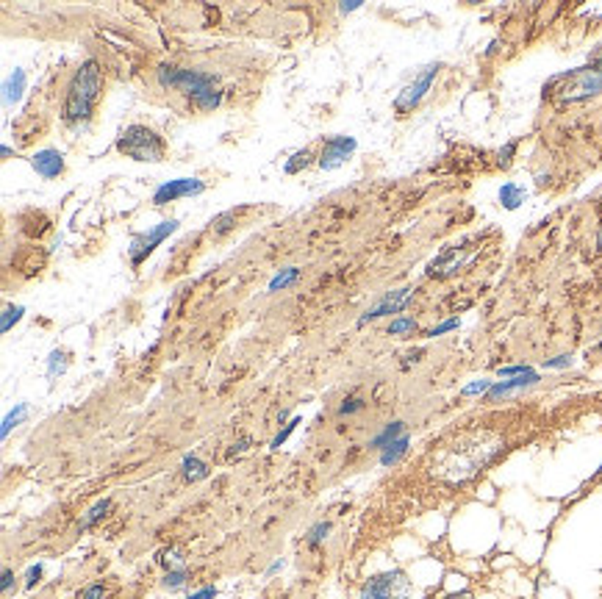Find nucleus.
Returning <instances> with one entry per match:
<instances>
[{"label":"nucleus","instance_id":"1","mask_svg":"<svg viewBox=\"0 0 602 599\" xmlns=\"http://www.w3.org/2000/svg\"><path fill=\"white\" fill-rule=\"evenodd\" d=\"M506 450L503 433L491 428H466L450 436L439 450L430 455V474L442 483L461 485L477 477L499 452Z\"/></svg>","mask_w":602,"mask_h":599},{"label":"nucleus","instance_id":"2","mask_svg":"<svg viewBox=\"0 0 602 599\" xmlns=\"http://www.w3.org/2000/svg\"><path fill=\"white\" fill-rule=\"evenodd\" d=\"M156 81L161 89L180 94L197 112H211L222 103V92H220L214 75H209L203 70H183L175 64H158Z\"/></svg>","mask_w":602,"mask_h":599},{"label":"nucleus","instance_id":"3","mask_svg":"<svg viewBox=\"0 0 602 599\" xmlns=\"http://www.w3.org/2000/svg\"><path fill=\"white\" fill-rule=\"evenodd\" d=\"M100 92H103V75H100V64H97L94 59H89V61H83V64L75 70V75H72V81H70V86H67L64 112H61V114H64V123H67V125H78V123L89 120V114H92V109H94V103H97Z\"/></svg>","mask_w":602,"mask_h":599},{"label":"nucleus","instance_id":"4","mask_svg":"<svg viewBox=\"0 0 602 599\" xmlns=\"http://www.w3.org/2000/svg\"><path fill=\"white\" fill-rule=\"evenodd\" d=\"M544 94L558 103H580L594 94H602V70L596 64H585L569 72H561L544 83Z\"/></svg>","mask_w":602,"mask_h":599},{"label":"nucleus","instance_id":"5","mask_svg":"<svg viewBox=\"0 0 602 599\" xmlns=\"http://www.w3.org/2000/svg\"><path fill=\"white\" fill-rule=\"evenodd\" d=\"M117 150L134 161H161L164 158V139L150 131L147 125H128L120 139H117Z\"/></svg>","mask_w":602,"mask_h":599},{"label":"nucleus","instance_id":"6","mask_svg":"<svg viewBox=\"0 0 602 599\" xmlns=\"http://www.w3.org/2000/svg\"><path fill=\"white\" fill-rule=\"evenodd\" d=\"M408 593H411V580L406 577V571L397 569L366 580L361 588V599H408Z\"/></svg>","mask_w":602,"mask_h":599},{"label":"nucleus","instance_id":"7","mask_svg":"<svg viewBox=\"0 0 602 599\" xmlns=\"http://www.w3.org/2000/svg\"><path fill=\"white\" fill-rule=\"evenodd\" d=\"M436 75H439V64H428L403 92H399L397 97H394V112L397 114H408V112H414L417 106H419V100L428 94V89L433 86V81H436Z\"/></svg>","mask_w":602,"mask_h":599},{"label":"nucleus","instance_id":"8","mask_svg":"<svg viewBox=\"0 0 602 599\" xmlns=\"http://www.w3.org/2000/svg\"><path fill=\"white\" fill-rule=\"evenodd\" d=\"M178 231V220H164L161 225H156L153 231H147V233H136L134 236V242H131V247H128V253H131V264L134 266H139V264H145V258L169 236V233H175Z\"/></svg>","mask_w":602,"mask_h":599},{"label":"nucleus","instance_id":"9","mask_svg":"<svg viewBox=\"0 0 602 599\" xmlns=\"http://www.w3.org/2000/svg\"><path fill=\"white\" fill-rule=\"evenodd\" d=\"M206 191V183L197 180V178H178V180H167L156 189L153 194V203L156 206H164V203H175L178 197H191V194H203Z\"/></svg>","mask_w":602,"mask_h":599},{"label":"nucleus","instance_id":"10","mask_svg":"<svg viewBox=\"0 0 602 599\" xmlns=\"http://www.w3.org/2000/svg\"><path fill=\"white\" fill-rule=\"evenodd\" d=\"M355 150V139L353 136H328L320 153V167L322 169H336L342 167Z\"/></svg>","mask_w":602,"mask_h":599},{"label":"nucleus","instance_id":"11","mask_svg":"<svg viewBox=\"0 0 602 599\" xmlns=\"http://www.w3.org/2000/svg\"><path fill=\"white\" fill-rule=\"evenodd\" d=\"M411 303V288H397V291H388L377 306H372L361 319H358V325H366V322H375V319H380V317H386V314H399L406 306Z\"/></svg>","mask_w":602,"mask_h":599},{"label":"nucleus","instance_id":"12","mask_svg":"<svg viewBox=\"0 0 602 599\" xmlns=\"http://www.w3.org/2000/svg\"><path fill=\"white\" fill-rule=\"evenodd\" d=\"M539 383V372H525V375H517V377H508V380H499V383H494L491 388H488V399H499V397H508V394H514V391H522V388H530V386H536Z\"/></svg>","mask_w":602,"mask_h":599},{"label":"nucleus","instance_id":"13","mask_svg":"<svg viewBox=\"0 0 602 599\" xmlns=\"http://www.w3.org/2000/svg\"><path fill=\"white\" fill-rule=\"evenodd\" d=\"M31 167L37 169V175L42 178H59L64 172V156L59 150H39L31 156Z\"/></svg>","mask_w":602,"mask_h":599},{"label":"nucleus","instance_id":"14","mask_svg":"<svg viewBox=\"0 0 602 599\" xmlns=\"http://www.w3.org/2000/svg\"><path fill=\"white\" fill-rule=\"evenodd\" d=\"M464 258H466V253H464V247H450V250H444L433 264H430V275H439V277H447V275H453L461 264H464Z\"/></svg>","mask_w":602,"mask_h":599},{"label":"nucleus","instance_id":"15","mask_svg":"<svg viewBox=\"0 0 602 599\" xmlns=\"http://www.w3.org/2000/svg\"><path fill=\"white\" fill-rule=\"evenodd\" d=\"M408 447H411V439H408V436H399V439L391 441L386 450H380V463H383V466H394V463H399V461L406 458Z\"/></svg>","mask_w":602,"mask_h":599},{"label":"nucleus","instance_id":"16","mask_svg":"<svg viewBox=\"0 0 602 599\" xmlns=\"http://www.w3.org/2000/svg\"><path fill=\"white\" fill-rule=\"evenodd\" d=\"M399 436H406V422L397 419V422H388V425L369 441V447H372V450H386V447H388L391 441H397Z\"/></svg>","mask_w":602,"mask_h":599},{"label":"nucleus","instance_id":"17","mask_svg":"<svg viewBox=\"0 0 602 599\" xmlns=\"http://www.w3.org/2000/svg\"><path fill=\"white\" fill-rule=\"evenodd\" d=\"M180 472H183V480H189V483H197V480L209 477V466L200 461L197 455H186L183 463H180Z\"/></svg>","mask_w":602,"mask_h":599},{"label":"nucleus","instance_id":"18","mask_svg":"<svg viewBox=\"0 0 602 599\" xmlns=\"http://www.w3.org/2000/svg\"><path fill=\"white\" fill-rule=\"evenodd\" d=\"M23 89H25V72H23V70H14V72L6 78L3 100H6V103H17V100L23 97Z\"/></svg>","mask_w":602,"mask_h":599},{"label":"nucleus","instance_id":"19","mask_svg":"<svg viewBox=\"0 0 602 599\" xmlns=\"http://www.w3.org/2000/svg\"><path fill=\"white\" fill-rule=\"evenodd\" d=\"M112 511V499H100V503H94L89 511H86V516L78 522V530H89V527H94L100 519H103L106 514Z\"/></svg>","mask_w":602,"mask_h":599},{"label":"nucleus","instance_id":"20","mask_svg":"<svg viewBox=\"0 0 602 599\" xmlns=\"http://www.w3.org/2000/svg\"><path fill=\"white\" fill-rule=\"evenodd\" d=\"M499 203H503L506 209H519L525 203V189L519 183H506L503 189H499Z\"/></svg>","mask_w":602,"mask_h":599},{"label":"nucleus","instance_id":"21","mask_svg":"<svg viewBox=\"0 0 602 599\" xmlns=\"http://www.w3.org/2000/svg\"><path fill=\"white\" fill-rule=\"evenodd\" d=\"M25 417H28V406H25V403H20L14 411H9V414H6V419H3V428H0V436L6 439V436L12 433V428H17V425H20Z\"/></svg>","mask_w":602,"mask_h":599},{"label":"nucleus","instance_id":"22","mask_svg":"<svg viewBox=\"0 0 602 599\" xmlns=\"http://www.w3.org/2000/svg\"><path fill=\"white\" fill-rule=\"evenodd\" d=\"M300 277V269L297 266H289V269H283V272H278L272 280H269V291H278V288H286L289 283H294Z\"/></svg>","mask_w":602,"mask_h":599},{"label":"nucleus","instance_id":"23","mask_svg":"<svg viewBox=\"0 0 602 599\" xmlns=\"http://www.w3.org/2000/svg\"><path fill=\"white\" fill-rule=\"evenodd\" d=\"M23 314H25L23 306H6V308H3V319H0V330L9 333L12 325H17V322L23 319Z\"/></svg>","mask_w":602,"mask_h":599},{"label":"nucleus","instance_id":"24","mask_svg":"<svg viewBox=\"0 0 602 599\" xmlns=\"http://www.w3.org/2000/svg\"><path fill=\"white\" fill-rule=\"evenodd\" d=\"M67 369V353L64 350H53L48 358V377H56Z\"/></svg>","mask_w":602,"mask_h":599},{"label":"nucleus","instance_id":"25","mask_svg":"<svg viewBox=\"0 0 602 599\" xmlns=\"http://www.w3.org/2000/svg\"><path fill=\"white\" fill-rule=\"evenodd\" d=\"M419 325H417V319H411V317H399V319H394L391 325H388V333L391 336H406V333H414Z\"/></svg>","mask_w":602,"mask_h":599},{"label":"nucleus","instance_id":"26","mask_svg":"<svg viewBox=\"0 0 602 599\" xmlns=\"http://www.w3.org/2000/svg\"><path fill=\"white\" fill-rule=\"evenodd\" d=\"M309 164H311V150H300V153L291 156V161H286V172L294 175V172H300V169H306Z\"/></svg>","mask_w":602,"mask_h":599},{"label":"nucleus","instance_id":"27","mask_svg":"<svg viewBox=\"0 0 602 599\" xmlns=\"http://www.w3.org/2000/svg\"><path fill=\"white\" fill-rule=\"evenodd\" d=\"M233 225H236V211H225V214H220V217L211 222V231H214L217 236H222V233H228Z\"/></svg>","mask_w":602,"mask_h":599},{"label":"nucleus","instance_id":"28","mask_svg":"<svg viewBox=\"0 0 602 599\" xmlns=\"http://www.w3.org/2000/svg\"><path fill=\"white\" fill-rule=\"evenodd\" d=\"M328 533H331V525H328V522H317V525L309 530V536H306L309 547H320V544L328 538Z\"/></svg>","mask_w":602,"mask_h":599},{"label":"nucleus","instance_id":"29","mask_svg":"<svg viewBox=\"0 0 602 599\" xmlns=\"http://www.w3.org/2000/svg\"><path fill=\"white\" fill-rule=\"evenodd\" d=\"M183 582H186V569H169L164 574V585L167 588H180Z\"/></svg>","mask_w":602,"mask_h":599},{"label":"nucleus","instance_id":"30","mask_svg":"<svg viewBox=\"0 0 602 599\" xmlns=\"http://www.w3.org/2000/svg\"><path fill=\"white\" fill-rule=\"evenodd\" d=\"M297 425H300V419H291V422H289V425H286V428H283V430H280V433L272 439V450H280V444H283V441H286V439L294 433V428H297Z\"/></svg>","mask_w":602,"mask_h":599},{"label":"nucleus","instance_id":"31","mask_svg":"<svg viewBox=\"0 0 602 599\" xmlns=\"http://www.w3.org/2000/svg\"><path fill=\"white\" fill-rule=\"evenodd\" d=\"M364 408V399L361 397H350V399H344V406L339 408V414L342 417H350V414H355V411H361Z\"/></svg>","mask_w":602,"mask_h":599},{"label":"nucleus","instance_id":"32","mask_svg":"<svg viewBox=\"0 0 602 599\" xmlns=\"http://www.w3.org/2000/svg\"><path fill=\"white\" fill-rule=\"evenodd\" d=\"M491 386H494V383H488V380H477V383H469V386L464 388V394H466V397H472V394H488Z\"/></svg>","mask_w":602,"mask_h":599},{"label":"nucleus","instance_id":"33","mask_svg":"<svg viewBox=\"0 0 602 599\" xmlns=\"http://www.w3.org/2000/svg\"><path fill=\"white\" fill-rule=\"evenodd\" d=\"M514 153H517V142H511V145H506L503 150H499V153H497V156H499V158H497V161H499V167H508Z\"/></svg>","mask_w":602,"mask_h":599},{"label":"nucleus","instance_id":"34","mask_svg":"<svg viewBox=\"0 0 602 599\" xmlns=\"http://www.w3.org/2000/svg\"><path fill=\"white\" fill-rule=\"evenodd\" d=\"M458 325H461L458 319H447V322H442L439 328H433V330H428V336H430V339H436V336H442V333H447V330H455Z\"/></svg>","mask_w":602,"mask_h":599},{"label":"nucleus","instance_id":"35","mask_svg":"<svg viewBox=\"0 0 602 599\" xmlns=\"http://www.w3.org/2000/svg\"><path fill=\"white\" fill-rule=\"evenodd\" d=\"M572 364V355H558V358H550V361H544V366L547 369H566Z\"/></svg>","mask_w":602,"mask_h":599},{"label":"nucleus","instance_id":"36","mask_svg":"<svg viewBox=\"0 0 602 599\" xmlns=\"http://www.w3.org/2000/svg\"><path fill=\"white\" fill-rule=\"evenodd\" d=\"M250 444H253L250 439H242V441H236V444H233V447L228 450V461H233L236 455H242V452H247V450H250Z\"/></svg>","mask_w":602,"mask_h":599},{"label":"nucleus","instance_id":"37","mask_svg":"<svg viewBox=\"0 0 602 599\" xmlns=\"http://www.w3.org/2000/svg\"><path fill=\"white\" fill-rule=\"evenodd\" d=\"M39 577H42V566L37 563V566H31V569L25 571V588H34V585L39 582Z\"/></svg>","mask_w":602,"mask_h":599},{"label":"nucleus","instance_id":"38","mask_svg":"<svg viewBox=\"0 0 602 599\" xmlns=\"http://www.w3.org/2000/svg\"><path fill=\"white\" fill-rule=\"evenodd\" d=\"M525 372H530V366H525V364L503 366V369H499V375H503V377H517V375H525Z\"/></svg>","mask_w":602,"mask_h":599},{"label":"nucleus","instance_id":"39","mask_svg":"<svg viewBox=\"0 0 602 599\" xmlns=\"http://www.w3.org/2000/svg\"><path fill=\"white\" fill-rule=\"evenodd\" d=\"M103 593H106V588L100 585V582H94V585H89L83 591V599H103Z\"/></svg>","mask_w":602,"mask_h":599},{"label":"nucleus","instance_id":"40","mask_svg":"<svg viewBox=\"0 0 602 599\" xmlns=\"http://www.w3.org/2000/svg\"><path fill=\"white\" fill-rule=\"evenodd\" d=\"M161 563H164L167 569H172V566H178V569H183V560H180V555H178V552H164V558H161Z\"/></svg>","mask_w":602,"mask_h":599},{"label":"nucleus","instance_id":"41","mask_svg":"<svg viewBox=\"0 0 602 599\" xmlns=\"http://www.w3.org/2000/svg\"><path fill=\"white\" fill-rule=\"evenodd\" d=\"M0 588H3V593H12V588H14V571L12 569H3V582H0Z\"/></svg>","mask_w":602,"mask_h":599},{"label":"nucleus","instance_id":"42","mask_svg":"<svg viewBox=\"0 0 602 599\" xmlns=\"http://www.w3.org/2000/svg\"><path fill=\"white\" fill-rule=\"evenodd\" d=\"M217 596V588H200L194 593H189V599H214Z\"/></svg>","mask_w":602,"mask_h":599},{"label":"nucleus","instance_id":"43","mask_svg":"<svg viewBox=\"0 0 602 599\" xmlns=\"http://www.w3.org/2000/svg\"><path fill=\"white\" fill-rule=\"evenodd\" d=\"M358 6H361V0H347V3H342V6H339V12H342V14H347V12H355Z\"/></svg>","mask_w":602,"mask_h":599},{"label":"nucleus","instance_id":"44","mask_svg":"<svg viewBox=\"0 0 602 599\" xmlns=\"http://www.w3.org/2000/svg\"><path fill=\"white\" fill-rule=\"evenodd\" d=\"M280 566H283V560H275V563H272V566H269V569H267V574H275V571H278V569H280Z\"/></svg>","mask_w":602,"mask_h":599},{"label":"nucleus","instance_id":"45","mask_svg":"<svg viewBox=\"0 0 602 599\" xmlns=\"http://www.w3.org/2000/svg\"><path fill=\"white\" fill-rule=\"evenodd\" d=\"M591 64H596V67L602 70V50H599V53H594V59H591Z\"/></svg>","mask_w":602,"mask_h":599},{"label":"nucleus","instance_id":"46","mask_svg":"<svg viewBox=\"0 0 602 599\" xmlns=\"http://www.w3.org/2000/svg\"><path fill=\"white\" fill-rule=\"evenodd\" d=\"M596 244H599V247H602V228H599V231H596Z\"/></svg>","mask_w":602,"mask_h":599},{"label":"nucleus","instance_id":"47","mask_svg":"<svg viewBox=\"0 0 602 599\" xmlns=\"http://www.w3.org/2000/svg\"><path fill=\"white\" fill-rule=\"evenodd\" d=\"M596 472H602V463H599V469H596Z\"/></svg>","mask_w":602,"mask_h":599},{"label":"nucleus","instance_id":"48","mask_svg":"<svg viewBox=\"0 0 602 599\" xmlns=\"http://www.w3.org/2000/svg\"><path fill=\"white\" fill-rule=\"evenodd\" d=\"M599 211H602V203H599Z\"/></svg>","mask_w":602,"mask_h":599}]
</instances>
